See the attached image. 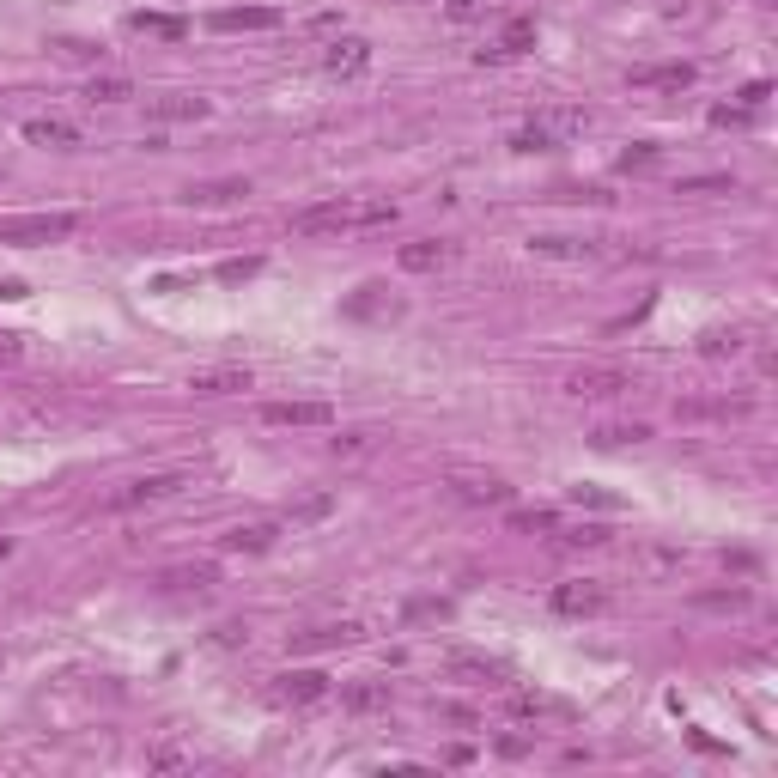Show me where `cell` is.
<instances>
[{"mask_svg":"<svg viewBox=\"0 0 778 778\" xmlns=\"http://www.w3.org/2000/svg\"><path fill=\"white\" fill-rule=\"evenodd\" d=\"M681 414H687V420H699V414L730 420V414H748V402H742V396H736V402H681Z\"/></svg>","mask_w":778,"mask_h":778,"instance_id":"obj_35","label":"cell"},{"mask_svg":"<svg viewBox=\"0 0 778 778\" xmlns=\"http://www.w3.org/2000/svg\"><path fill=\"white\" fill-rule=\"evenodd\" d=\"M7 554H13V541H7V535H0V560H7Z\"/></svg>","mask_w":778,"mask_h":778,"instance_id":"obj_46","label":"cell"},{"mask_svg":"<svg viewBox=\"0 0 778 778\" xmlns=\"http://www.w3.org/2000/svg\"><path fill=\"white\" fill-rule=\"evenodd\" d=\"M25 140H31V146H80V128L61 122V116H31V122H25Z\"/></svg>","mask_w":778,"mask_h":778,"instance_id":"obj_21","label":"cell"},{"mask_svg":"<svg viewBox=\"0 0 778 778\" xmlns=\"http://www.w3.org/2000/svg\"><path fill=\"white\" fill-rule=\"evenodd\" d=\"M535 43V19H511L505 31H499V43L493 49H481V61H505V55H523Z\"/></svg>","mask_w":778,"mask_h":778,"instance_id":"obj_23","label":"cell"},{"mask_svg":"<svg viewBox=\"0 0 778 778\" xmlns=\"http://www.w3.org/2000/svg\"><path fill=\"white\" fill-rule=\"evenodd\" d=\"M505 529H517V535H554V529H560V517L535 505V511H511V517H505Z\"/></svg>","mask_w":778,"mask_h":778,"instance_id":"obj_28","label":"cell"},{"mask_svg":"<svg viewBox=\"0 0 778 778\" xmlns=\"http://www.w3.org/2000/svg\"><path fill=\"white\" fill-rule=\"evenodd\" d=\"M633 86H645V92H687V86H693V61H657V67H633Z\"/></svg>","mask_w":778,"mask_h":778,"instance_id":"obj_15","label":"cell"},{"mask_svg":"<svg viewBox=\"0 0 778 778\" xmlns=\"http://www.w3.org/2000/svg\"><path fill=\"white\" fill-rule=\"evenodd\" d=\"M748 341H742V329H706V335H699V353H706V359H736Z\"/></svg>","mask_w":778,"mask_h":778,"instance_id":"obj_25","label":"cell"},{"mask_svg":"<svg viewBox=\"0 0 778 778\" xmlns=\"http://www.w3.org/2000/svg\"><path fill=\"white\" fill-rule=\"evenodd\" d=\"M450 669H456V675H487V681H499V675H505L499 663H487V657H469V651H456V657H450Z\"/></svg>","mask_w":778,"mask_h":778,"instance_id":"obj_38","label":"cell"},{"mask_svg":"<svg viewBox=\"0 0 778 778\" xmlns=\"http://www.w3.org/2000/svg\"><path fill=\"white\" fill-rule=\"evenodd\" d=\"M213 104L207 98H189V92H171V98H152V116L159 122H201Z\"/></svg>","mask_w":778,"mask_h":778,"instance_id":"obj_22","label":"cell"},{"mask_svg":"<svg viewBox=\"0 0 778 778\" xmlns=\"http://www.w3.org/2000/svg\"><path fill=\"white\" fill-rule=\"evenodd\" d=\"M274 541H280L274 523H238V529H225V535H219V548H225V554H268Z\"/></svg>","mask_w":778,"mask_h":778,"instance_id":"obj_17","label":"cell"},{"mask_svg":"<svg viewBox=\"0 0 778 778\" xmlns=\"http://www.w3.org/2000/svg\"><path fill=\"white\" fill-rule=\"evenodd\" d=\"M456 25H469V19H481V13H493V0H450V7H444Z\"/></svg>","mask_w":778,"mask_h":778,"instance_id":"obj_42","label":"cell"},{"mask_svg":"<svg viewBox=\"0 0 778 778\" xmlns=\"http://www.w3.org/2000/svg\"><path fill=\"white\" fill-rule=\"evenodd\" d=\"M511 146H517V152H548V146H554V134L541 128V122H523V128L511 134Z\"/></svg>","mask_w":778,"mask_h":778,"instance_id":"obj_36","label":"cell"},{"mask_svg":"<svg viewBox=\"0 0 778 778\" xmlns=\"http://www.w3.org/2000/svg\"><path fill=\"white\" fill-rule=\"evenodd\" d=\"M554 614H566V620H590V614H602L608 608V584L602 578H566V584H554Z\"/></svg>","mask_w":778,"mask_h":778,"instance_id":"obj_4","label":"cell"},{"mask_svg":"<svg viewBox=\"0 0 778 778\" xmlns=\"http://www.w3.org/2000/svg\"><path fill=\"white\" fill-rule=\"evenodd\" d=\"M651 438V426L645 420H602L596 432H590V444L596 450H620V444H645Z\"/></svg>","mask_w":778,"mask_h":778,"instance_id":"obj_20","label":"cell"},{"mask_svg":"<svg viewBox=\"0 0 778 778\" xmlns=\"http://www.w3.org/2000/svg\"><path fill=\"white\" fill-rule=\"evenodd\" d=\"M268 699H274V706H292V712L323 706V699H329V675L323 669H280L268 681Z\"/></svg>","mask_w":778,"mask_h":778,"instance_id":"obj_3","label":"cell"},{"mask_svg":"<svg viewBox=\"0 0 778 778\" xmlns=\"http://www.w3.org/2000/svg\"><path fill=\"white\" fill-rule=\"evenodd\" d=\"M262 420L268 426H335V408L329 402H268Z\"/></svg>","mask_w":778,"mask_h":778,"instance_id":"obj_14","label":"cell"},{"mask_svg":"<svg viewBox=\"0 0 778 778\" xmlns=\"http://www.w3.org/2000/svg\"><path fill=\"white\" fill-rule=\"evenodd\" d=\"M244 195H250L244 177H213V183H189V189H183L189 207H231V201H244Z\"/></svg>","mask_w":778,"mask_h":778,"instance_id":"obj_16","label":"cell"},{"mask_svg":"<svg viewBox=\"0 0 778 778\" xmlns=\"http://www.w3.org/2000/svg\"><path fill=\"white\" fill-rule=\"evenodd\" d=\"M128 31L159 37V43H183V37H189V19H177V13H128Z\"/></svg>","mask_w":778,"mask_h":778,"instance_id":"obj_19","label":"cell"},{"mask_svg":"<svg viewBox=\"0 0 778 778\" xmlns=\"http://www.w3.org/2000/svg\"><path fill=\"white\" fill-rule=\"evenodd\" d=\"M462 505H511V481H499V475H475V469H450V481H444Z\"/></svg>","mask_w":778,"mask_h":778,"instance_id":"obj_7","label":"cell"},{"mask_svg":"<svg viewBox=\"0 0 778 778\" xmlns=\"http://www.w3.org/2000/svg\"><path fill=\"white\" fill-rule=\"evenodd\" d=\"M572 505H590V511H627V499H620V493L590 487V481H578V487H572Z\"/></svg>","mask_w":778,"mask_h":778,"instance_id":"obj_31","label":"cell"},{"mask_svg":"<svg viewBox=\"0 0 778 778\" xmlns=\"http://www.w3.org/2000/svg\"><path fill=\"white\" fill-rule=\"evenodd\" d=\"M450 262H456V244H444V238H414V244L396 250V268H402V274H438V268H450Z\"/></svg>","mask_w":778,"mask_h":778,"instance_id":"obj_10","label":"cell"},{"mask_svg":"<svg viewBox=\"0 0 778 778\" xmlns=\"http://www.w3.org/2000/svg\"><path fill=\"white\" fill-rule=\"evenodd\" d=\"M365 67H371V43L365 37H335L323 49V73H329V80H359Z\"/></svg>","mask_w":778,"mask_h":778,"instance_id":"obj_11","label":"cell"},{"mask_svg":"<svg viewBox=\"0 0 778 778\" xmlns=\"http://www.w3.org/2000/svg\"><path fill=\"white\" fill-rule=\"evenodd\" d=\"M13 298H25V286L19 280H0V304H13Z\"/></svg>","mask_w":778,"mask_h":778,"instance_id":"obj_45","label":"cell"},{"mask_svg":"<svg viewBox=\"0 0 778 778\" xmlns=\"http://www.w3.org/2000/svg\"><path fill=\"white\" fill-rule=\"evenodd\" d=\"M256 274H262V262H256V256H244V262H219V280H225V286L256 280Z\"/></svg>","mask_w":778,"mask_h":778,"instance_id":"obj_41","label":"cell"},{"mask_svg":"<svg viewBox=\"0 0 778 778\" xmlns=\"http://www.w3.org/2000/svg\"><path fill=\"white\" fill-rule=\"evenodd\" d=\"M159 584H165V590H207V584H219V566H207V560H201V566H171Z\"/></svg>","mask_w":778,"mask_h":778,"instance_id":"obj_24","label":"cell"},{"mask_svg":"<svg viewBox=\"0 0 778 778\" xmlns=\"http://www.w3.org/2000/svg\"><path fill=\"white\" fill-rule=\"evenodd\" d=\"M80 231V213H19L0 219V244H61Z\"/></svg>","mask_w":778,"mask_h":778,"instance_id":"obj_2","label":"cell"},{"mask_svg":"<svg viewBox=\"0 0 778 778\" xmlns=\"http://www.w3.org/2000/svg\"><path fill=\"white\" fill-rule=\"evenodd\" d=\"M183 487V475H146V481H128L110 493V511H140V505H159Z\"/></svg>","mask_w":778,"mask_h":778,"instance_id":"obj_12","label":"cell"},{"mask_svg":"<svg viewBox=\"0 0 778 778\" xmlns=\"http://www.w3.org/2000/svg\"><path fill=\"white\" fill-rule=\"evenodd\" d=\"M256 377H250V365H201V371H189V389L195 396H244Z\"/></svg>","mask_w":778,"mask_h":778,"instance_id":"obj_9","label":"cell"},{"mask_svg":"<svg viewBox=\"0 0 778 778\" xmlns=\"http://www.w3.org/2000/svg\"><path fill=\"white\" fill-rule=\"evenodd\" d=\"M529 250L535 256H590V244H578V238H535Z\"/></svg>","mask_w":778,"mask_h":778,"instance_id":"obj_39","label":"cell"},{"mask_svg":"<svg viewBox=\"0 0 778 778\" xmlns=\"http://www.w3.org/2000/svg\"><path fill=\"white\" fill-rule=\"evenodd\" d=\"M693 608H718V614H742V608H748V590H742V584H730V590H699V596H693Z\"/></svg>","mask_w":778,"mask_h":778,"instance_id":"obj_29","label":"cell"},{"mask_svg":"<svg viewBox=\"0 0 778 778\" xmlns=\"http://www.w3.org/2000/svg\"><path fill=\"white\" fill-rule=\"evenodd\" d=\"M365 627L359 620H323V627H304V633H292V657H310V651H341V645H353Z\"/></svg>","mask_w":778,"mask_h":778,"instance_id":"obj_8","label":"cell"},{"mask_svg":"<svg viewBox=\"0 0 778 778\" xmlns=\"http://www.w3.org/2000/svg\"><path fill=\"white\" fill-rule=\"evenodd\" d=\"M207 25L213 31H280L286 13L280 7H219V13H207Z\"/></svg>","mask_w":778,"mask_h":778,"instance_id":"obj_13","label":"cell"},{"mask_svg":"<svg viewBox=\"0 0 778 778\" xmlns=\"http://www.w3.org/2000/svg\"><path fill=\"white\" fill-rule=\"evenodd\" d=\"M377 444H383L377 432H341V438H335L329 450H335V462H365V456H371Z\"/></svg>","mask_w":778,"mask_h":778,"instance_id":"obj_26","label":"cell"},{"mask_svg":"<svg viewBox=\"0 0 778 778\" xmlns=\"http://www.w3.org/2000/svg\"><path fill=\"white\" fill-rule=\"evenodd\" d=\"M19 353H25V341H19V335H0V359H19Z\"/></svg>","mask_w":778,"mask_h":778,"instance_id":"obj_44","label":"cell"},{"mask_svg":"<svg viewBox=\"0 0 778 778\" xmlns=\"http://www.w3.org/2000/svg\"><path fill=\"white\" fill-rule=\"evenodd\" d=\"M572 396L578 402H608V396H627V389H633V377L627 371H620V365H584V371H572Z\"/></svg>","mask_w":778,"mask_h":778,"instance_id":"obj_6","label":"cell"},{"mask_svg":"<svg viewBox=\"0 0 778 778\" xmlns=\"http://www.w3.org/2000/svg\"><path fill=\"white\" fill-rule=\"evenodd\" d=\"M402 620H408V627H420V620H450V602L444 596H414L402 608Z\"/></svg>","mask_w":778,"mask_h":778,"instance_id":"obj_33","label":"cell"},{"mask_svg":"<svg viewBox=\"0 0 778 778\" xmlns=\"http://www.w3.org/2000/svg\"><path fill=\"white\" fill-rule=\"evenodd\" d=\"M329 511H335V493H304V499L286 511V523H292V529H298V523H323Z\"/></svg>","mask_w":778,"mask_h":778,"instance_id":"obj_27","label":"cell"},{"mask_svg":"<svg viewBox=\"0 0 778 778\" xmlns=\"http://www.w3.org/2000/svg\"><path fill=\"white\" fill-rule=\"evenodd\" d=\"M86 98H92V104H128V98H134V86L122 80V73H104V80H92V86H86Z\"/></svg>","mask_w":778,"mask_h":778,"instance_id":"obj_30","label":"cell"},{"mask_svg":"<svg viewBox=\"0 0 778 778\" xmlns=\"http://www.w3.org/2000/svg\"><path fill=\"white\" fill-rule=\"evenodd\" d=\"M584 122H590V116H584V110H548V116H541V128H548V134H554V140H560V134H578V128H584Z\"/></svg>","mask_w":778,"mask_h":778,"instance_id":"obj_37","label":"cell"},{"mask_svg":"<svg viewBox=\"0 0 778 778\" xmlns=\"http://www.w3.org/2000/svg\"><path fill=\"white\" fill-rule=\"evenodd\" d=\"M748 116H754L748 104H718V110H712V122H718V128H742Z\"/></svg>","mask_w":778,"mask_h":778,"instance_id":"obj_43","label":"cell"},{"mask_svg":"<svg viewBox=\"0 0 778 778\" xmlns=\"http://www.w3.org/2000/svg\"><path fill=\"white\" fill-rule=\"evenodd\" d=\"M736 189V177H681L675 183V195H730Z\"/></svg>","mask_w":778,"mask_h":778,"instance_id":"obj_34","label":"cell"},{"mask_svg":"<svg viewBox=\"0 0 778 778\" xmlns=\"http://www.w3.org/2000/svg\"><path fill=\"white\" fill-rule=\"evenodd\" d=\"M341 712H353V718L389 712V681H353V687H341Z\"/></svg>","mask_w":778,"mask_h":778,"instance_id":"obj_18","label":"cell"},{"mask_svg":"<svg viewBox=\"0 0 778 778\" xmlns=\"http://www.w3.org/2000/svg\"><path fill=\"white\" fill-rule=\"evenodd\" d=\"M396 219V201H310L292 213V231L298 238H341V231H371V225H389Z\"/></svg>","mask_w":778,"mask_h":778,"instance_id":"obj_1","label":"cell"},{"mask_svg":"<svg viewBox=\"0 0 778 778\" xmlns=\"http://www.w3.org/2000/svg\"><path fill=\"white\" fill-rule=\"evenodd\" d=\"M651 165H657V146H651V140H639V146L620 152V171H651Z\"/></svg>","mask_w":778,"mask_h":778,"instance_id":"obj_40","label":"cell"},{"mask_svg":"<svg viewBox=\"0 0 778 778\" xmlns=\"http://www.w3.org/2000/svg\"><path fill=\"white\" fill-rule=\"evenodd\" d=\"M548 541H554V548H602V541H608V535H602L596 523H578V529H554Z\"/></svg>","mask_w":778,"mask_h":778,"instance_id":"obj_32","label":"cell"},{"mask_svg":"<svg viewBox=\"0 0 778 778\" xmlns=\"http://www.w3.org/2000/svg\"><path fill=\"white\" fill-rule=\"evenodd\" d=\"M402 310H408V304L389 292L383 280H371V286H359V292L347 298V317H353V323H402Z\"/></svg>","mask_w":778,"mask_h":778,"instance_id":"obj_5","label":"cell"}]
</instances>
